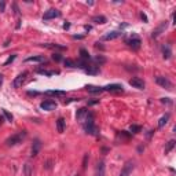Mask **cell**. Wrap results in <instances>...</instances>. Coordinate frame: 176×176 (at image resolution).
Instances as JSON below:
<instances>
[{"label":"cell","instance_id":"cell-14","mask_svg":"<svg viewBox=\"0 0 176 176\" xmlns=\"http://www.w3.org/2000/svg\"><path fill=\"white\" fill-rule=\"evenodd\" d=\"M120 36H122V32L113 30V32H109L107 34H105L103 39L105 40H114V39H117V37H120Z\"/></svg>","mask_w":176,"mask_h":176},{"label":"cell","instance_id":"cell-27","mask_svg":"<svg viewBox=\"0 0 176 176\" xmlns=\"http://www.w3.org/2000/svg\"><path fill=\"white\" fill-rule=\"evenodd\" d=\"M43 47H47V48H57V50H65L66 47L59 46V44H43Z\"/></svg>","mask_w":176,"mask_h":176},{"label":"cell","instance_id":"cell-35","mask_svg":"<svg viewBox=\"0 0 176 176\" xmlns=\"http://www.w3.org/2000/svg\"><path fill=\"white\" fill-rule=\"evenodd\" d=\"M4 8H6V3L4 2H0V11H4Z\"/></svg>","mask_w":176,"mask_h":176},{"label":"cell","instance_id":"cell-32","mask_svg":"<svg viewBox=\"0 0 176 176\" xmlns=\"http://www.w3.org/2000/svg\"><path fill=\"white\" fill-rule=\"evenodd\" d=\"M95 62L101 65V63H105V62H106V59H105L103 57H96V58H95Z\"/></svg>","mask_w":176,"mask_h":176},{"label":"cell","instance_id":"cell-15","mask_svg":"<svg viewBox=\"0 0 176 176\" xmlns=\"http://www.w3.org/2000/svg\"><path fill=\"white\" fill-rule=\"evenodd\" d=\"M172 55V50H171V46L169 44H165V46H162V57L164 59H169Z\"/></svg>","mask_w":176,"mask_h":176},{"label":"cell","instance_id":"cell-2","mask_svg":"<svg viewBox=\"0 0 176 176\" xmlns=\"http://www.w3.org/2000/svg\"><path fill=\"white\" fill-rule=\"evenodd\" d=\"M26 138V131H21L18 132V134L13 135V136H10L7 140H6V143H7L8 146H15L18 145V143H22V140Z\"/></svg>","mask_w":176,"mask_h":176},{"label":"cell","instance_id":"cell-4","mask_svg":"<svg viewBox=\"0 0 176 176\" xmlns=\"http://www.w3.org/2000/svg\"><path fill=\"white\" fill-rule=\"evenodd\" d=\"M155 83H157L160 87L165 88V90H169V91H171L172 87H174L171 81H169L166 77H164V76H157V77H155Z\"/></svg>","mask_w":176,"mask_h":176},{"label":"cell","instance_id":"cell-6","mask_svg":"<svg viewBox=\"0 0 176 176\" xmlns=\"http://www.w3.org/2000/svg\"><path fill=\"white\" fill-rule=\"evenodd\" d=\"M26 77H28V72H22V73H19V74L17 76V77L14 78V81H13L14 88H19V87H21L22 84L25 83Z\"/></svg>","mask_w":176,"mask_h":176},{"label":"cell","instance_id":"cell-7","mask_svg":"<svg viewBox=\"0 0 176 176\" xmlns=\"http://www.w3.org/2000/svg\"><path fill=\"white\" fill-rule=\"evenodd\" d=\"M61 17V11L59 10H55V8H51V10L46 11L43 15V19L44 21H48V19H52V18H59Z\"/></svg>","mask_w":176,"mask_h":176},{"label":"cell","instance_id":"cell-26","mask_svg":"<svg viewBox=\"0 0 176 176\" xmlns=\"http://www.w3.org/2000/svg\"><path fill=\"white\" fill-rule=\"evenodd\" d=\"M23 176H32V166H30V164H25V165H23Z\"/></svg>","mask_w":176,"mask_h":176},{"label":"cell","instance_id":"cell-1","mask_svg":"<svg viewBox=\"0 0 176 176\" xmlns=\"http://www.w3.org/2000/svg\"><path fill=\"white\" fill-rule=\"evenodd\" d=\"M84 131H86V134L94 135V136L98 135V132H99V128L94 122V113H91V111H88L86 120H84Z\"/></svg>","mask_w":176,"mask_h":176},{"label":"cell","instance_id":"cell-3","mask_svg":"<svg viewBox=\"0 0 176 176\" xmlns=\"http://www.w3.org/2000/svg\"><path fill=\"white\" fill-rule=\"evenodd\" d=\"M134 168H135V162H134V161H131V160L127 161V162L124 164V166H122L121 172H120V176H131Z\"/></svg>","mask_w":176,"mask_h":176},{"label":"cell","instance_id":"cell-37","mask_svg":"<svg viewBox=\"0 0 176 176\" xmlns=\"http://www.w3.org/2000/svg\"><path fill=\"white\" fill-rule=\"evenodd\" d=\"M28 95L29 96H37V95H39V92H32V91H29Z\"/></svg>","mask_w":176,"mask_h":176},{"label":"cell","instance_id":"cell-17","mask_svg":"<svg viewBox=\"0 0 176 176\" xmlns=\"http://www.w3.org/2000/svg\"><path fill=\"white\" fill-rule=\"evenodd\" d=\"M95 176H105V162L103 161H99L98 165H96Z\"/></svg>","mask_w":176,"mask_h":176},{"label":"cell","instance_id":"cell-43","mask_svg":"<svg viewBox=\"0 0 176 176\" xmlns=\"http://www.w3.org/2000/svg\"><path fill=\"white\" fill-rule=\"evenodd\" d=\"M76 176H78V175H76Z\"/></svg>","mask_w":176,"mask_h":176},{"label":"cell","instance_id":"cell-12","mask_svg":"<svg viewBox=\"0 0 176 176\" xmlns=\"http://www.w3.org/2000/svg\"><path fill=\"white\" fill-rule=\"evenodd\" d=\"M87 114H88V110L86 109V107H81V109H78L77 113H76V118H77L80 122H84V120H86Z\"/></svg>","mask_w":176,"mask_h":176},{"label":"cell","instance_id":"cell-21","mask_svg":"<svg viewBox=\"0 0 176 176\" xmlns=\"http://www.w3.org/2000/svg\"><path fill=\"white\" fill-rule=\"evenodd\" d=\"M92 22H95V23H106L107 19H106V17H103V15H95V17H92Z\"/></svg>","mask_w":176,"mask_h":176},{"label":"cell","instance_id":"cell-22","mask_svg":"<svg viewBox=\"0 0 176 176\" xmlns=\"http://www.w3.org/2000/svg\"><path fill=\"white\" fill-rule=\"evenodd\" d=\"M26 62H44V57L37 55V57H29L26 58Z\"/></svg>","mask_w":176,"mask_h":176},{"label":"cell","instance_id":"cell-29","mask_svg":"<svg viewBox=\"0 0 176 176\" xmlns=\"http://www.w3.org/2000/svg\"><path fill=\"white\" fill-rule=\"evenodd\" d=\"M63 63H65V66H67V67H76V62H73L72 59H65Z\"/></svg>","mask_w":176,"mask_h":176},{"label":"cell","instance_id":"cell-24","mask_svg":"<svg viewBox=\"0 0 176 176\" xmlns=\"http://www.w3.org/2000/svg\"><path fill=\"white\" fill-rule=\"evenodd\" d=\"M175 145H176V142H175L174 139H172V140H169V142L166 143V146H165V150H164V151H165V154H168L169 151H171L172 149L175 147Z\"/></svg>","mask_w":176,"mask_h":176},{"label":"cell","instance_id":"cell-9","mask_svg":"<svg viewBox=\"0 0 176 176\" xmlns=\"http://www.w3.org/2000/svg\"><path fill=\"white\" fill-rule=\"evenodd\" d=\"M130 86H132L134 88H138V90H145L146 84H145V81H143L142 78H139V77H132L131 80H130Z\"/></svg>","mask_w":176,"mask_h":176},{"label":"cell","instance_id":"cell-30","mask_svg":"<svg viewBox=\"0 0 176 176\" xmlns=\"http://www.w3.org/2000/svg\"><path fill=\"white\" fill-rule=\"evenodd\" d=\"M15 58H17V55H10V57H8V59H7V61H6V62H4V66L10 65V63L13 62V61L15 59Z\"/></svg>","mask_w":176,"mask_h":176},{"label":"cell","instance_id":"cell-11","mask_svg":"<svg viewBox=\"0 0 176 176\" xmlns=\"http://www.w3.org/2000/svg\"><path fill=\"white\" fill-rule=\"evenodd\" d=\"M103 91H107V92H122V86H120V84H110V86L103 87Z\"/></svg>","mask_w":176,"mask_h":176},{"label":"cell","instance_id":"cell-5","mask_svg":"<svg viewBox=\"0 0 176 176\" xmlns=\"http://www.w3.org/2000/svg\"><path fill=\"white\" fill-rule=\"evenodd\" d=\"M127 44L131 47L132 50H139V48H140V44H142V42H140V39L136 36V34H132L130 39L127 40Z\"/></svg>","mask_w":176,"mask_h":176},{"label":"cell","instance_id":"cell-23","mask_svg":"<svg viewBox=\"0 0 176 176\" xmlns=\"http://www.w3.org/2000/svg\"><path fill=\"white\" fill-rule=\"evenodd\" d=\"M80 55H81V59H83V61H87V62H88V61L91 59L90 52H88L86 48H81V50H80Z\"/></svg>","mask_w":176,"mask_h":176},{"label":"cell","instance_id":"cell-25","mask_svg":"<svg viewBox=\"0 0 176 176\" xmlns=\"http://www.w3.org/2000/svg\"><path fill=\"white\" fill-rule=\"evenodd\" d=\"M46 95H52V96H63L65 92L63 91H46Z\"/></svg>","mask_w":176,"mask_h":176},{"label":"cell","instance_id":"cell-42","mask_svg":"<svg viewBox=\"0 0 176 176\" xmlns=\"http://www.w3.org/2000/svg\"><path fill=\"white\" fill-rule=\"evenodd\" d=\"M0 124H3V117L0 116Z\"/></svg>","mask_w":176,"mask_h":176},{"label":"cell","instance_id":"cell-33","mask_svg":"<svg viewBox=\"0 0 176 176\" xmlns=\"http://www.w3.org/2000/svg\"><path fill=\"white\" fill-rule=\"evenodd\" d=\"M52 59L57 61V62H59V61H62V57H61L59 54H54V55H52Z\"/></svg>","mask_w":176,"mask_h":176},{"label":"cell","instance_id":"cell-41","mask_svg":"<svg viewBox=\"0 0 176 176\" xmlns=\"http://www.w3.org/2000/svg\"><path fill=\"white\" fill-rule=\"evenodd\" d=\"M2 84H3V74H0V87H2Z\"/></svg>","mask_w":176,"mask_h":176},{"label":"cell","instance_id":"cell-10","mask_svg":"<svg viewBox=\"0 0 176 176\" xmlns=\"http://www.w3.org/2000/svg\"><path fill=\"white\" fill-rule=\"evenodd\" d=\"M40 149H42V142H40V139H34L33 140V145H32V150H30V155H32V157H36V155L39 154Z\"/></svg>","mask_w":176,"mask_h":176},{"label":"cell","instance_id":"cell-8","mask_svg":"<svg viewBox=\"0 0 176 176\" xmlns=\"http://www.w3.org/2000/svg\"><path fill=\"white\" fill-rule=\"evenodd\" d=\"M57 102L55 101H51V99H48V101H44L40 103V107H42L43 110H47V111H52L57 109Z\"/></svg>","mask_w":176,"mask_h":176},{"label":"cell","instance_id":"cell-36","mask_svg":"<svg viewBox=\"0 0 176 176\" xmlns=\"http://www.w3.org/2000/svg\"><path fill=\"white\" fill-rule=\"evenodd\" d=\"M87 160H88V154L84 155V162H83V168H86L87 166Z\"/></svg>","mask_w":176,"mask_h":176},{"label":"cell","instance_id":"cell-38","mask_svg":"<svg viewBox=\"0 0 176 176\" xmlns=\"http://www.w3.org/2000/svg\"><path fill=\"white\" fill-rule=\"evenodd\" d=\"M140 18H142L143 21H145V22H147V17H146V15H145V14H143V13H140Z\"/></svg>","mask_w":176,"mask_h":176},{"label":"cell","instance_id":"cell-28","mask_svg":"<svg viewBox=\"0 0 176 176\" xmlns=\"http://www.w3.org/2000/svg\"><path fill=\"white\" fill-rule=\"evenodd\" d=\"M130 130H131L132 134H138V132L142 131V127H140V125H131Z\"/></svg>","mask_w":176,"mask_h":176},{"label":"cell","instance_id":"cell-31","mask_svg":"<svg viewBox=\"0 0 176 176\" xmlns=\"http://www.w3.org/2000/svg\"><path fill=\"white\" fill-rule=\"evenodd\" d=\"M3 114L6 116V118H7L8 121H13V114H10L7 110H3Z\"/></svg>","mask_w":176,"mask_h":176},{"label":"cell","instance_id":"cell-19","mask_svg":"<svg viewBox=\"0 0 176 176\" xmlns=\"http://www.w3.org/2000/svg\"><path fill=\"white\" fill-rule=\"evenodd\" d=\"M168 120H169V113L164 114V116L160 118V121H158V128H164V127H165L166 122H168Z\"/></svg>","mask_w":176,"mask_h":176},{"label":"cell","instance_id":"cell-39","mask_svg":"<svg viewBox=\"0 0 176 176\" xmlns=\"http://www.w3.org/2000/svg\"><path fill=\"white\" fill-rule=\"evenodd\" d=\"M98 102H99V101H90V102H88V105H96Z\"/></svg>","mask_w":176,"mask_h":176},{"label":"cell","instance_id":"cell-20","mask_svg":"<svg viewBox=\"0 0 176 176\" xmlns=\"http://www.w3.org/2000/svg\"><path fill=\"white\" fill-rule=\"evenodd\" d=\"M86 72L88 74H96V73H99V66L98 65H91L86 69Z\"/></svg>","mask_w":176,"mask_h":176},{"label":"cell","instance_id":"cell-18","mask_svg":"<svg viewBox=\"0 0 176 176\" xmlns=\"http://www.w3.org/2000/svg\"><path fill=\"white\" fill-rule=\"evenodd\" d=\"M86 90L90 94H101L103 92V87H95V86H87Z\"/></svg>","mask_w":176,"mask_h":176},{"label":"cell","instance_id":"cell-13","mask_svg":"<svg viewBox=\"0 0 176 176\" xmlns=\"http://www.w3.org/2000/svg\"><path fill=\"white\" fill-rule=\"evenodd\" d=\"M65 125H66V121L63 117H59V118L57 120V130L59 134H63L65 132Z\"/></svg>","mask_w":176,"mask_h":176},{"label":"cell","instance_id":"cell-34","mask_svg":"<svg viewBox=\"0 0 176 176\" xmlns=\"http://www.w3.org/2000/svg\"><path fill=\"white\" fill-rule=\"evenodd\" d=\"M51 166H52V161L51 160H48L46 164H44V168L46 169H51Z\"/></svg>","mask_w":176,"mask_h":176},{"label":"cell","instance_id":"cell-16","mask_svg":"<svg viewBox=\"0 0 176 176\" xmlns=\"http://www.w3.org/2000/svg\"><path fill=\"white\" fill-rule=\"evenodd\" d=\"M166 26H168V23H166V21H165V22H162V23H161V25L158 26L157 29H155V30L153 32V37H154V39H155V37H158L161 33H162L164 30H165V29H166Z\"/></svg>","mask_w":176,"mask_h":176},{"label":"cell","instance_id":"cell-40","mask_svg":"<svg viewBox=\"0 0 176 176\" xmlns=\"http://www.w3.org/2000/svg\"><path fill=\"white\" fill-rule=\"evenodd\" d=\"M69 28H70V23H67V22H66L65 25H63V29H69Z\"/></svg>","mask_w":176,"mask_h":176}]
</instances>
